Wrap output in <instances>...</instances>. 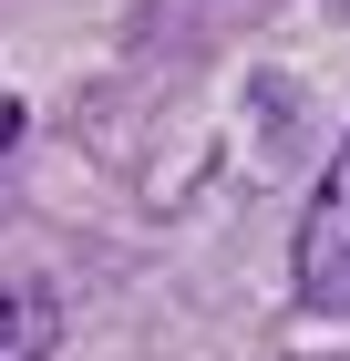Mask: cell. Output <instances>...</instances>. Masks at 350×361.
I'll return each instance as SVG.
<instances>
[{
	"mask_svg": "<svg viewBox=\"0 0 350 361\" xmlns=\"http://www.w3.org/2000/svg\"><path fill=\"white\" fill-rule=\"evenodd\" d=\"M299 300L309 310H350V145L330 155L309 217H299Z\"/></svg>",
	"mask_w": 350,
	"mask_h": 361,
	"instance_id": "cell-1",
	"label": "cell"
},
{
	"mask_svg": "<svg viewBox=\"0 0 350 361\" xmlns=\"http://www.w3.org/2000/svg\"><path fill=\"white\" fill-rule=\"evenodd\" d=\"M62 341V300L42 279H0V361H42Z\"/></svg>",
	"mask_w": 350,
	"mask_h": 361,
	"instance_id": "cell-2",
	"label": "cell"
}]
</instances>
